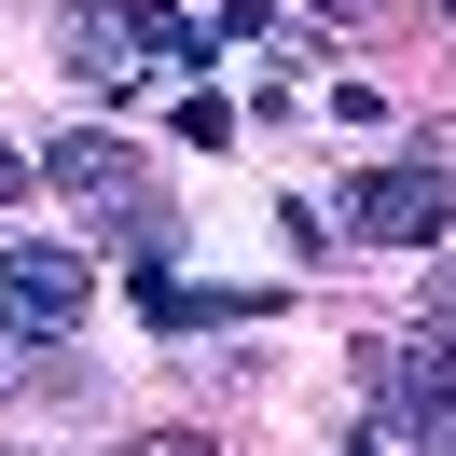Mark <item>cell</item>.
Instances as JSON below:
<instances>
[{
    "label": "cell",
    "instance_id": "cell-9",
    "mask_svg": "<svg viewBox=\"0 0 456 456\" xmlns=\"http://www.w3.org/2000/svg\"><path fill=\"white\" fill-rule=\"evenodd\" d=\"M443 14H456V0H443Z\"/></svg>",
    "mask_w": 456,
    "mask_h": 456
},
{
    "label": "cell",
    "instance_id": "cell-1",
    "mask_svg": "<svg viewBox=\"0 0 456 456\" xmlns=\"http://www.w3.org/2000/svg\"><path fill=\"white\" fill-rule=\"evenodd\" d=\"M208 28H180L167 0H56V56L84 69V84H139L152 56H194Z\"/></svg>",
    "mask_w": 456,
    "mask_h": 456
},
{
    "label": "cell",
    "instance_id": "cell-7",
    "mask_svg": "<svg viewBox=\"0 0 456 456\" xmlns=\"http://www.w3.org/2000/svg\"><path fill=\"white\" fill-rule=\"evenodd\" d=\"M318 14H332V28H360V14H373V0H318Z\"/></svg>",
    "mask_w": 456,
    "mask_h": 456
},
{
    "label": "cell",
    "instance_id": "cell-5",
    "mask_svg": "<svg viewBox=\"0 0 456 456\" xmlns=\"http://www.w3.org/2000/svg\"><path fill=\"white\" fill-rule=\"evenodd\" d=\"M139 456H222V443H208V428H152Z\"/></svg>",
    "mask_w": 456,
    "mask_h": 456
},
{
    "label": "cell",
    "instance_id": "cell-3",
    "mask_svg": "<svg viewBox=\"0 0 456 456\" xmlns=\"http://www.w3.org/2000/svg\"><path fill=\"white\" fill-rule=\"evenodd\" d=\"M42 180H56V194L69 208H97V222H152V180H139V152H125V139H97V125H69V139L56 152H42Z\"/></svg>",
    "mask_w": 456,
    "mask_h": 456
},
{
    "label": "cell",
    "instance_id": "cell-4",
    "mask_svg": "<svg viewBox=\"0 0 456 456\" xmlns=\"http://www.w3.org/2000/svg\"><path fill=\"white\" fill-rule=\"evenodd\" d=\"M84 305H97V277H84L69 249H0V318H14V332H42V346H56Z\"/></svg>",
    "mask_w": 456,
    "mask_h": 456
},
{
    "label": "cell",
    "instance_id": "cell-6",
    "mask_svg": "<svg viewBox=\"0 0 456 456\" xmlns=\"http://www.w3.org/2000/svg\"><path fill=\"white\" fill-rule=\"evenodd\" d=\"M14 194H28V152H14V139H0V208H14Z\"/></svg>",
    "mask_w": 456,
    "mask_h": 456
},
{
    "label": "cell",
    "instance_id": "cell-2",
    "mask_svg": "<svg viewBox=\"0 0 456 456\" xmlns=\"http://www.w3.org/2000/svg\"><path fill=\"white\" fill-rule=\"evenodd\" d=\"M456 222V194H443V167H360L346 180V235H373V249H428V235Z\"/></svg>",
    "mask_w": 456,
    "mask_h": 456
},
{
    "label": "cell",
    "instance_id": "cell-8",
    "mask_svg": "<svg viewBox=\"0 0 456 456\" xmlns=\"http://www.w3.org/2000/svg\"><path fill=\"white\" fill-rule=\"evenodd\" d=\"M360 456H387V443H360Z\"/></svg>",
    "mask_w": 456,
    "mask_h": 456
}]
</instances>
